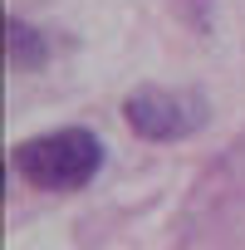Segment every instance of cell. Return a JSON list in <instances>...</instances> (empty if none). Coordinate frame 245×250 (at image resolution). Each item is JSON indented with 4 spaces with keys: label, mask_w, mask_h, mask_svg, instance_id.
I'll return each instance as SVG.
<instances>
[{
    "label": "cell",
    "mask_w": 245,
    "mask_h": 250,
    "mask_svg": "<svg viewBox=\"0 0 245 250\" xmlns=\"http://www.w3.org/2000/svg\"><path fill=\"white\" fill-rule=\"evenodd\" d=\"M103 138L93 128H54V133H40V138H25L10 147V167L25 187L35 191H54V196H69V191H83L98 172H103Z\"/></svg>",
    "instance_id": "cell-1"
},
{
    "label": "cell",
    "mask_w": 245,
    "mask_h": 250,
    "mask_svg": "<svg viewBox=\"0 0 245 250\" xmlns=\"http://www.w3.org/2000/svg\"><path fill=\"white\" fill-rule=\"evenodd\" d=\"M206 98L196 88H162L143 83L122 98V118L143 143H186L206 128Z\"/></svg>",
    "instance_id": "cell-2"
},
{
    "label": "cell",
    "mask_w": 245,
    "mask_h": 250,
    "mask_svg": "<svg viewBox=\"0 0 245 250\" xmlns=\"http://www.w3.org/2000/svg\"><path fill=\"white\" fill-rule=\"evenodd\" d=\"M5 64H10V74L44 69V64H49V40H44V30H35V25H25L20 15H10V20H5Z\"/></svg>",
    "instance_id": "cell-3"
}]
</instances>
